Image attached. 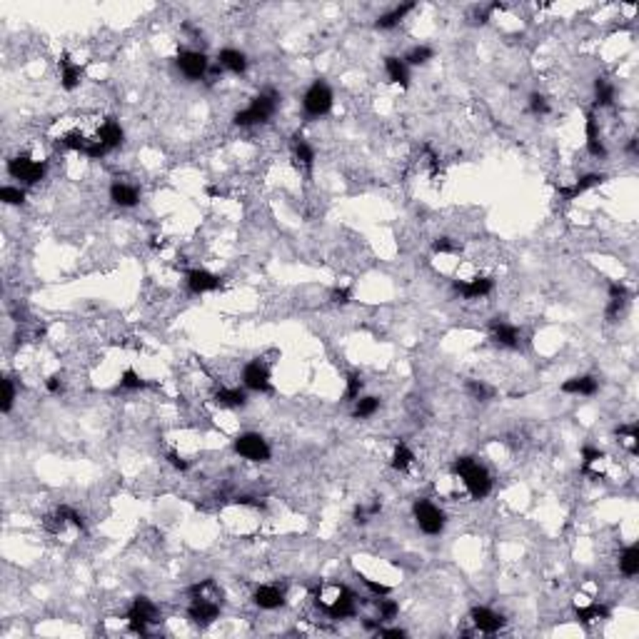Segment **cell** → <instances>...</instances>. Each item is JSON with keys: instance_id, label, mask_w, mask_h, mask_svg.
<instances>
[{"instance_id": "37", "label": "cell", "mask_w": 639, "mask_h": 639, "mask_svg": "<svg viewBox=\"0 0 639 639\" xmlns=\"http://www.w3.org/2000/svg\"><path fill=\"white\" fill-rule=\"evenodd\" d=\"M365 382L362 377L358 375V372H353V375L345 380V392H342V400L345 403H355V400H360V392H362Z\"/></svg>"}, {"instance_id": "40", "label": "cell", "mask_w": 639, "mask_h": 639, "mask_svg": "<svg viewBox=\"0 0 639 639\" xmlns=\"http://www.w3.org/2000/svg\"><path fill=\"white\" fill-rule=\"evenodd\" d=\"M13 403H15V385H13L11 377H6V380H3V415L11 412Z\"/></svg>"}, {"instance_id": "25", "label": "cell", "mask_w": 639, "mask_h": 639, "mask_svg": "<svg viewBox=\"0 0 639 639\" xmlns=\"http://www.w3.org/2000/svg\"><path fill=\"white\" fill-rule=\"evenodd\" d=\"M627 300H629L627 287H624L622 282H612L609 285V305H607V317H609L612 322L619 320V315H622Z\"/></svg>"}, {"instance_id": "18", "label": "cell", "mask_w": 639, "mask_h": 639, "mask_svg": "<svg viewBox=\"0 0 639 639\" xmlns=\"http://www.w3.org/2000/svg\"><path fill=\"white\" fill-rule=\"evenodd\" d=\"M605 180H607L605 172H587V175H582L577 182H574L572 188H559L557 193H559V198H562V200H574V198H579V195L587 193V190L602 185Z\"/></svg>"}, {"instance_id": "26", "label": "cell", "mask_w": 639, "mask_h": 639, "mask_svg": "<svg viewBox=\"0 0 639 639\" xmlns=\"http://www.w3.org/2000/svg\"><path fill=\"white\" fill-rule=\"evenodd\" d=\"M612 609L607 605H600V602H587V605L582 607H574V617H577V622L582 624H590V622H597V619H609Z\"/></svg>"}, {"instance_id": "1", "label": "cell", "mask_w": 639, "mask_h": 639, "mask_svg": "<svg viewBox=\"0 0 639 639\" xmlns=\"http://www.w3.org/2000/svg\"><path fill=\"white\" fill-rule=\"evenodd\" d=\"M315 607L325 612L330 619H350L358 614V597L350 590L348 584L340 582H325L317 584L312 590Z\"/></svg>"}, {"instance_id": "39", "label": "cell", "mask_w": 639, "mask_h": 639, "mask_svg": "<svg viewBox=\"0 0 639 639\" xmlns=\"http://www.w3.org/2000/svg\"><path fill=\"white\" fill-rule=\"evenodd\" d=\"M377 609H380V619H385V622H390V619L397 617V612H400V605H397L395 600H387V597H377Z\"/></svg>"}, {"instance_id": "10", "label": "cell", "mask_w": 639, "mask_h": 639, "mask_svg": "<svg viewBox=\"0 0 639 639\" xmlns=\"http://www.w3.org/2000/svg\"><path fill=\"white\" fill-rule=\"evenodd\" d=\"M243 385L253 392H262V395H272V392H275V387H272V382H270V367H267L260 358L245 365Z\"/></svg>"}, {"instance_id": "47", "label": "cell", "mask_w": 639, "mask_h": 639, "mask_svg": "<svg viewBox=\"0 0 639 639\" xmlns=\"http://www.w3.org/2000/svg\"><path fill=\"white\" fill-rule=\"evenodd\" d=\"M167 462H170L175 469H180V472H185V469H188V462H185V460H182L177 452H167Z\"/></svg>"}, {"instance_id": "17", "label": "cell", "mask_w": 639, "mask_h": 639, "mask_svg": "<svg viewBox=\"0 0 639 639\" xmlns=\"http://www.w3.org/2000/svg\"><path fill=\"white\" fill-rule=\"evenodd\" d=\"M495 282L490 277H472V280H455V290L467 300H477V298H485L490 295Z\"/></svg>"}, {"instance_id": "24", "label": "cell", "mask_w": 639, "mask_h": 639, "mask_svg": "<svg viewBox=\"0 0 639 639\" xmlns=\"http://www.w3.org/2000/svg\"><path fill=\"white\" fill-rule=\"evenodd\" d=\"M385 72H387V80L392 85H400V88H407L410 85V68L403 58L397 56H387L385 58Z\"/></svg>"}, {"instance_id": "21", "label": "cell", "mask_w": 639, "mask_h": 639, "mask_svg": "<svg viewBox=\"0 0 639 639\" xmlns=\"http://www.w3.org/2000/svg\"><path fill=\"white\" fill-rule=\"evenodd\" d=\"M217 65H220L222 70L232 72V75H243V72L248 70V58H245V53H240V50L225 48L217 53Z\"/></svg>"}, {"instance_id": "9", "label": "cell", "mask_w": 639, "mask_h": 639, "mask_svg": "<svg viewBox=\"0 0 639 639\" xmlns=\"http://www.w3.org/2000/svg\"><path fill=\"white\" fill-rule=\"evenodd\" d=\"M8 175L13 180H20L23 185H38L45 177V163L28 158V155H15L8 160Z\"/></svg>"}, {"instance_id": "3", "label": "cell", "mask_w": 639, "mask_h": 639, "mask_svg": "<svg viewBox=\"0 0 639 639\" xmlns=\"http://www.w3.org/2000/svg\"><path fill=\"white\" fill-rule=\"evenodd\" d=\"M452 472L457 474L467 497H472V500H485L492 492L490 472H487L485 464H479L474 457H457L455 464H452Z\"/></svg>"}, {"instance_id": "41", "label": "cell", "mask_w": 639, "mask_h": 639, "mask_svg": "<svg viewBox=\"0 0 639 639\" xmlns=\"http://www.w3.org/2000/svg\"><path fill=\"white\" fill-rule=\"evenodd\" d=\"M529 110L535 113V115H547V113H550V103H547L545 95H540V93L529 95Z\"/></svg>"}, {"instance_id": "13", "label": "cell", "mask_w": 639, "mask_h": 639, "mask_svg": "<svg viewBox=\"0 0 639 639\" xmlns=\"http://www.w3.org/2000/svg\"><path fill=\"white\" fill-rule=\"evenodd\" d=\"M95 135H98L100 145H103L108 153L115 150V148H120L122 140H125V130H122V125L115 120V118H105V120L100 122V127H98Z\"/></svg>"}, {"instance_id": "48", "label": "cell", "mask_w": 639, "mask_h": 639, "mask_svg": "<svg viewBox=\"0 0 639 639\" xmlns=\"http://www.w3.org/2000/svg\"><path fill=\"white\" fill-rule=\"evenodd\" d=\"M45 387H48V392H53V395H58V392L63 390V380H61V377H58V375H56V377H50V380L45 382Z\"/></svg>"}, {"instance_id": "29", "label": "cell", "mask_w": 639, "mask_h": 639, "mask_svg": "<svg viewBox=\"0 0 639 639\" xmlns=\"http://www.w3.org/2000/svg\"><path fill=\"white\" fill-rule=\"evenodd\" d=\"M619 572L624 577H637L639 574V547L637 545H629L622 550L619 555Z\"/></svg>"}, {"instance_id": "14", "label": "cell", "mask_w": 639, "mask_h": 639, "mask_svg": "<svg viewBox=\"0 0 639 639\" xmlns=\"http://www.w3.org/2000/svg\"><path fill=\"white\" fill-rule=\"evenodd\" d=\"M490 337L497 342V345H502V348H519V330L512 325V322H505V320H492L490 322Z\"/></svg>"}, {"instance_id": "30", "label": "cell", "mask_w": 639, "mask_h": 639, "mask_svg": "<svg viewBox=\"0 0 639 639\" xmlns=\"http://www.w3.org/2000/svg\"><path fill=\"white\" fill-rule=\"evenodd\" d=\"M415 462V455L405 442H397L395 450H392V457H390V467L397 469V472H407Z\"/></svg>"}, {"instance_id": "23", "label": "cell", "mask_w": 639, "mask_h": 639, "mask_svg": "<svg viewBox=\"0 0 639 639\" xmlns=\"http://www.w3.org/2000/svg\"><path fill=\"white\" fill-rule=\"evenodd\" d=\"M58 68H61V88L68 90V93H72V90L80 85V77H83V68L77 65L75 61H70L68 56L61 58V63H58Z\"/></svg>"}, {"instance_id": "7", "label": "cell", "mask_w": 639, "mask_h": 639, "mask_svg": "<svg viewBox=\"0 0 639 639\" xmlns=\"http://www.w3.org/2000/svg\"><path fill=\"white\" fill-rule=\"evenodd\" d=\"M332 103H335V95H332L330 85L325 80H315L308 88L303 98V108L308 118H322L332 110Z\"/></svg>"}, {"instance_id": "28", "label": "cell", "mask_w": 639, "mask_h": 639, "mask_svg": "<svg viewBox=\"0 0 639 639\" xmlns=\"http://www.w3.org/2000/svg\"><path fill=\"white\" fill-rule=\"evenodd\" d=\"M215 403L220 405V407H245L248 405V395H245V390H240V387H220V390L215 392Z\"/></svg>"}, {"instance_id": "12", "label": "cell", "mask_w": 639, "mask_h": 639, "mask_svg": "<svg viewBox=\"0 0 639 639\" xmlns=\"http://www.w3.org/2000/svg\"><path fill=\"white\" fill-rule=\"evenodd\" d=\"M469 619H472V624L477 627V632H482V634H497L502 627H505V617L497 614L495 609H490V607H472Z\"/></svg>"}, {"instance_id": "46", "label": "cell", "mask_w": 639, "mask_h": 639, "mask_svg": "<svg viewBox=\"0 0 639 639\" xmlns=\"http://www.w3.org/2000/svg\"><path fill=\"white\" fill-rule=\"evenodd\" d=\"M332 303H337V305H348L350 303V298H353V292L348 290V287H337V290H332Z\"/></svg>"}, {"instance_id": "6", "label": "cell", "mask_w": 639, "mask_h": 639, "mask_svg": "<svg viewBox=\"0 0 639 639\" xmlns=\"http://www.w3.org/2000/svg\"><path fill=\"white\" fill-rule=\"evenodd\" d=\"M160 622V609L148 597H135L127 609V627L132 634H148L150 624Z\"/></svg>"}, {"instance_id": "22", "label": "cell", "mask_w": 639, "mask_h": 639, "mask_svg": "<svg viewBox=\"0 0 639 639\" xmlns=\"http://www.w3.org/2000/svg\"><path fill=\"white\" fill-rule=\"evenodd\" d=\"M110 200L118 208H135L140 203V193L135 185H127V182L115 180L110 185Z\"/></svg>"}, {"instance_id": "15", "label": "cell", "mask_w": 639, "mask_h": 639, "mask_svg": "<svg viewBox=\"0 0 639 639\" xmlns=\"http://www.w3.org/2000/svg\"><path fill=\"white\" fill-rule=\"evenodd\" d=\"M185 280H188V287H190V292H193V295H205V292H215L217 287L222 285L220 277L213 275V272H208V270H200V267H195V270H188Z\"/></svg>"}, {"instance_id": "16", "label": "cell", "mask_w": 639, "mask_h": 639, "mask_svg": "<svg viewBox=\"0 0 639 639\" xmlns=\"http://www.w3.org/2000/svg\"><path fill=\"white\" fill-rule=\"evenodd\" d=\"M253 602L260 607V609H267V612L280 609V607L285 605V592H282L277 584H260L253 595Z\"/></svg>"}, {"instance_id": "42", "label": "cell", "mask_w": 639, "mask_h": 639, "mask_svg": "<svg viewBox=\"0 0 639 639\" xmlns=\"http://www.w3.org/2000/svg\"><path fill=\"white\" fill-rule=\"evenodd\" d=\"M467 392L474 397V400H490L492 397V390L485 385V382H477V380H469L467 382Z\"/></svg>"}, {"instance_id": "35", "label": "cell", "mask_w": 639, "mask_h": 639, "mask_svg": "<svg viewBox=\"0 0 639 639\" xmlns=\"http://www.w3.org/2000/svg\"><path fill=\"white\" fill-rule=\"evenodd\" d=\"M432 58H435V50H432L430 45H415L403 61L407 63V68H410V65H424V63H430Z\"/></svg>"}, {"instance_id": "36", "label": "cell", "mask_w": 639, "mask_h": 639, "mask_svg": "<svg viewBox=\"0 0 639 639\" xmlns=\"http://www.w3.org/2000/svg\"><path fill=\"white\" fill-rule=\"evenodd\" d=\"M380 410V400L377 397H360L355 400V417L358 419H367Z\"/></svg>"}, {"instance_id": "32", "label": "cell", "mask_w": 639, "mask_h": 639, "mask_svg": "<svg viewBox=\"0 0 639 639\" xmlns=\"http://www.w3.org/2000/svg\"><path fill=\"white\" fill-rule=\"evenodd\" d=\"M617 437L624 447L629 450V455H637L639 452V424H619L617 427Z\"/></svg>"}, {"instance_id": "8", "label": "cell", "mask_w": 639, "mask_h": 639, "mask_svg": "<svg viewBox=\"0 0 639 639\" xmlns=\"http://www.w3.org/2000/svg\"><path fill=\"white\" fill-rule=\"evenodd\" d=\"M232 445H235L237 455L250 460V462H270L272 457L270 445H267V440L260 432H243V435L235 437Z\"/></svg>"}, {"instance_id": "5", "label": "cell", "mask_w": 639, "mask_h": 639, "mask_svg": "<svg viewBox=\"0 0 639 639\" xmlns=\"http://www.w3.org/2000/svg\"><path fill=\"white\" fill-rule=\"evenodd\" d=\"M412 517H415V522H417L419 532H424V535L437 537V535H442V532H445L447 517H445V512L437 507L435 502L417 500L412 505Z\"/></svg>"}, {"instance_id": "38", "label": "cell", "mask_w": 639, "mask_h": 639, "mask_svg": "<svg viewBox=\"0 0 639 639\" xmlns=\"http://www.w3.org/2000/svg\"><path fill=\"white\" fill-rule=\"evenodd\" d=\"M0 200L6 205H23L25 203V190L20 185H3L0 188Z\"/></svg>"}, {"instance_id": "34", "label": "cell", "mask_w": 639, "mask_h": 639, "mask_svg": "<svg viewBox=\"0 0 639 639\" xmlns=\"http://www.w3.org/2000/svg\"><path fill=\"white\" fill-rule=\"evenodd\" d=\"M148 387H153V382L143 380V377L135 372V369H125L120 377V385H118V390L122 392H135V390H148Z\"/></svg>"}, {"instance_id": "19", "label": "cell", "mask_w": 639, "mask_h": 639, "mask_svg": "<svg viewBox=\"0 0 639 639\" xmlns=\"http://www.w3.org/2000/svg\"><path fill=\"white\" fill-rule=\"evenodd\" d=\"M584 135H587V153L595 155V158H605L607 148H605V143H602L600 122H597L595 110L587 113V120H584Z\"/></svg>"}, {"instance_id": "11", "label": "cell", "mask_w": 639, "mask_h": 639, "mask_svg": "<svg viewBox=\"0 0 639 639\" xmlns=\"http://www.w3.org/2000/svg\"><path fill=\"white\" fill-rule=\"evenodd\" d=\"M175 63H177V68H180V72L188 77V80H203V77L208 75V70H210L208 56L200 53V50H182Z\"/></svg>"}, {"instance_id": "43", "label": "cell", "mask_w": 639, "mask_h": 639, "mask_svg": "<svg viewBox=\"0 0 639 639\" xmlns=\"http://www.w3.org/2000/svg\"><path fill=\"white\" fill-rule=\"evenodd\" d=\"M362 582H365V587L372 592V595H377V597H387V595H390V587H387V584L375 582V579H365V577H362Z\"/></svg>"}, {"instance_id": "31", "label": "cell", "mask_w": 639, "mask_h": 639, "mask_svg": "<svg viewBox=\"0 0 639 639\" xmlns=\"http://www.w3.org/2000/svg\"><path fill=\"white\" fill-rule=\"evenodd\" d=\"M292 155H295V160H298L303 167H308V170L315 165V150H312V145H310L305 138H300V135H295V138H292Z\"/></svg>"}, {"instance_id": "44", "label": "cell", "mask_w": 639, "mask_h": 639, "mask_svg": "<svg viewBox=\"0 0 639 639\" xmlns=\"http://www.w3.org/2000/svg\"><path fill=\"white\" fill-rule=\"evenodd\" d=\"M432 250H435V253H440V255H450V253H455L457 248H455V243H452L450 237H440V240H435V243H432Z\"/></svg>"}, {"instance_id": "20", "label": "cell", "mask_w": 639, "mask_h": 639, "mask_svg": "<svg viewBox=\"0 0 639 639\" xmlns=\"http://www.w3.org/2000/svg\"><path fill=\"white\" fill-rule=\"evenodd\" d=\"M559 390L564 392V395H584L590 397L595 395L597 390H600V380L592 375H579V377H569V380L562 382V387Z\"/></svg>"}, {"instance_id": "2", "label": "cell", "mask_w": 639, "mask_h": 639, "mask_svg": "<svg viewBox=\"0 0 639 639\" xmlns=\"http://www.w3.org/2000/svg\"><path fill=\"white\" fill-rule=\"evenodd\" d=\"M190 595V607H188V617L193 624L200 627H208L220 617L222 609V595L217 590V584L213 579H203V582L193 584L188 590Z\"/></svg>"}, {"instance_id": "33", "label": "cell", "mask_w": 639, "mask_h": 639, "mask_svg": "<svg viewBox=\"0 0 639 639\" xmlns=\"http://www.w3.org/2000/svg\"><path fill=\"white\" fill-rule=\"evenodd\" d=\"M614 103V85L607 77L595 80V108H609Z\"/></svg>"}, {"instance_id": "45", "label": "cell", "mask_w": 639, "mask_h": 639, "mask_svg": "<svg viewBox=\"0 0 639 639\" xmlns=\"http://www.w3.org/2000/svg\"><path fill=\"white\" fill-rule=\"evenodd\" d=\"M377 632V637H390V639H403V637H407V632L405 629H400V627H392V629H387V627H377L375 629Z\"/></svg>"}, {"instance_id": "27", "label": "cell", "mask_w": 639, "mask_h": 639, "mask_svg": "<svg viewBox=\"0 0 639 639\" xmlns=\"http://www.w3.org/2000/svg\"><path fill=\"white\" fill-rule=\"evenodd\" d=\"M412 11H415V3H403V6H395L390 13H385V15L377 18L375 28L377 30H392V28H397V25L405 20V15H407V13H412Z\"/></svg>"}, {"instance_id": "4", "label": "cell", "mask_w": 639, "mask_h": 639, "mask_svg": "<svg viewBox=\"0 0 639 639\" xmlns=\"http://www.w3.org/2000/svg\"><path fill=\"white\" fill-rule=\"evenodd\" d=\"M277 100L280 95L275 90H262L260 95H255L250 100V105L245 110H237L232 115V122L240 127H250V125H260V122H270V118L277 110Z\"/></svg>"}]
</instances>
